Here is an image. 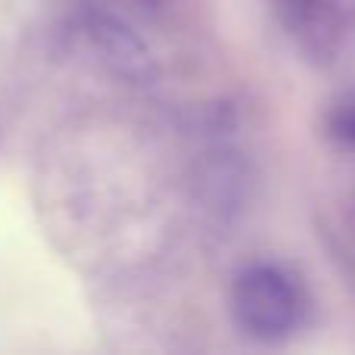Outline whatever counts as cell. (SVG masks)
<instances>
[{
	"label": "cell",
	"instance_id": "1",
	"mask_svg": "<svg viewBox=\"0 0 355 355\" xmlns=\"http://www.w3.org/2000/svg\"><path fill=\"white\" fill-rule=\"evenodd\" d=\"M234 324L256 343H284L309 318L302 284L277 262H252L231 284Z\"/></svg>",
	"mask_w": 355,
	"mask_h": 355
},
{
	"label": "cell",
	"instance_id": "2",
	"mask_svg": "<svg viewBox=\"0 0 355 355\" xmlns=\"http://www.w3.org/2000/svg\"><path fill=\"white\" fill-rule=\"evenodd\" d=\"M87 35L94 37V44L100 47L103 60L112 66V72H122L128 81H150L156 75L150 50L116 16H94L87 22Z\"/></svg>",
	"mask_w": 355,
	"mask_h": 355
},
{
	"label": "cell",
	"instance_id": "3",
	"mask_svg": "<svg viewBox=\"0 0 355 355\" xmlns=\"http://www.w3.org/2000/svg\"><path fill=\"white\" fill-rule=\"evenodd\" d=\"M324 131L340 150L355 156V94H346L327 110Z\"/></svg>",
	"mask_w": 355,
	"mask_h": 355
}]
</instances>
